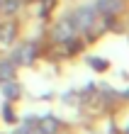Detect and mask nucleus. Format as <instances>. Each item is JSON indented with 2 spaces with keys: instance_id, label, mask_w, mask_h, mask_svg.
<instances>
[{
  "instance_id": "f257e3e1",
  "label": "nucleus",
  "mask_w": 129,
  "mask_h": 134,
  "mask_svg": "<svg viewBox=\"0 0 129 134\" xmlns=\"http://www.w3.org/2000/svg\"><path fill=\"white\" fill-rule=\"evenodd\" d=\"M93 20H95V7H80V10H76L73 17H71V22H73V27H76V32H78V29L90 27Z\"/></svg>"
},
{
  "instance_id": "f03ea898",
  "label": "nucleus",
  "mask_w": 129,
  "mask_h": 134,
  "mask_svg": "<svg viewBox=\"0 0 129 134\" xmlns=\"http://www.w3.org/2000/svg\"><path fill=\"white\" fill-rule=\"evenodd\" d=\"M76 32V27H73V22L71 20H63L61 25H56V29H54V39H59V42H63V39H68L71 34Z\"/></svg>"
},
{
  "instance_id": "7ed1b4c3",
  "label": "nucleus",
  "mask_w": 129,
  "mask_h": 134,
  "mask_svg": "<svg viewBox=\"0 0 129 134\" xmlns=\"http://www.w3.org/2000/svg\"><path fill=\"white\" fill-rule=\"evenodd\" d=\"M17 64H29L32 59H34V46L27 44V46H20L17 51H15V56H12Z\"/></svg>"
},
{
  "instance_id": "20e7f679",
  "label": "nucleus",
  "mask_w": 129,
  "mask_h": 134,
  "mask_svg": "<svg viewBox=\"0 0 129 134\" xmlns=\"http://www.w3.org/2000/svg\"><path fill=\"white\" fill-rule=\"evenodd\" d=\"M119 5H122V0H98L95 3V10H100L105 15H112V12L119 10Z\"/></svg>"
},
{
  "instance_id": "39448f33",
  "label": "nucleus",
  "mask_w": 129,
  "mask_h": 134,
  "mask_svg": "<svg viewBox=\"0 0 129 134\" xmlns=\"http://www.w3.org/2000/svg\"><path fill=\"white\" fill-rule=\"evenodd\" d=\"M39 129H42V134H54L56 129H59V122H56L54 117H46V120L39 122Z\"/></svg>"
},
{
  "instance_id": "423d86ee",
  "label": "nucleus",
  "mask_w": 129,
  "mask_h": 134,
  "mask_svg": "<svg viewBox=\"0 0 129 134\" xmlns=\"http://www.w3.org/2000/svg\"><path fill=\"white\" fill-rule=\"evenodd\" d=\"M12 37H15V27H12V25L0 27V42H3V44H10V42H12Z\"/></svg>"
},
{
  "instance_id": "0eeeda50",
  "label": "nucleus",
  "mask_w": 129,
  "mask_h": 134,
  "mask_svg": "<svg viewBox=\"0 0 129 134\" xmlns=\"http://www.w3.org/2000/svg\"><path fill=\"white\" fill-rule=\"evenodd\" d=\"M0 78L3 81H7V78H12V64H0Z\"/></svg>"
},
{
  "instance_id": "6e6552de",
  "label": "nucleus",
  "mask_w": 129,
  "mask_h": 134,
  "mask_svg": "<svg viewBox=\"0 0 129 134\" xmlns=\"http://www.w3.org/2000/svg\"><path fill=\"white\" fill-rule=\"evenodd\" d=\"M3 93H5V98H15V95H17V85H15V83H7Z\"/></svg>"
},
{
  "instance_id": "1a4fd4ad",
  "label": "nucleus",
  "mask_w": 129,
  "mask_h": 134,
  "mask_svg": "<svg viewBox=\"0 0 129 134\" xmlns=\"http://www.w3.org/2000/svg\"><path fill=\"white\" fill-rule=\"evenodd\" d=\"M17 5H20V0H5L3 10H5V12H12V10H17Z\"/></svg>"
}]
</instances>
